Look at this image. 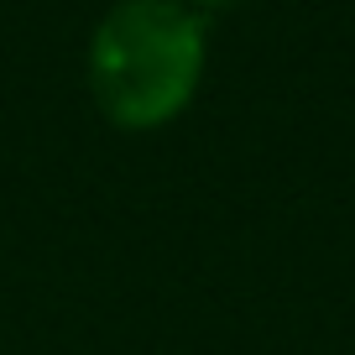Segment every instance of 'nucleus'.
Wrapping results in <instances>:
<instances>
[{"mask_svg":"<svg viewBox=\"0 0 355 355\" xmlns=\"http://www.w3.org/2000/svg\"><path fill=\"white\" fill-rule=\"evenodd\" d=\"M209 63V16L189 0H115L89 32V94L121 131H157L193 105Z\"/></svg>","mask_w":355,"mask_h":355,"instance_id":"obj_1","label":"nucleus"},{"mask_svg":"<svg viewBox=\"0 0 355 355\" xmlns=\"http://www.w3.org/2000/svg\"><path fill=\"white\" fill-rule=\"evenodd\" d=\"M199 16H209V11H230V6H245V0H189Z\"/></svg>","mask_w":355,"mask_h":355,"instance_id":"obj_2","label":"nucleus"}]
</instances>
